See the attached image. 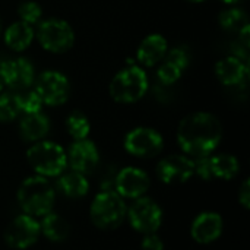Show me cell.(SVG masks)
I'll return each mask as SVG.
<instances>
[{"label": "cell", "instance_id": "1", "mask_svg": "<svg viewBox=\"0 0 250 250\" xmlns=\"http://www.w3.org/2000/svg\"><path fill=\"white\" fill-rule=\"evenodd\" d=\"M223 126L218 117L211 113L198 111L186 116L177 129V142L190 157L211 155L220 145Z\"/></svg>", "mask_w": 250, "mask_h": 250}, {"label": "cell", "instance_id": "2", "mask_svg": "<svg viewBox=\"0 0 250 250\" xmlns=\"http://www.w3.org/2000/svg\"><path fill=\"white\" fill-rule=\"evenodd\" d=\"M54 199V189L42 176L25 179L18 189V202L22 211L31 217H44L51 212Z\"/></svg>", "mask_w": 250, "mask_h": 250}, {"label": "cell", "instance_id": "3", "mask_svg": "<svg viewBox=\"0 0 250 250\" xmlns=\"http://www.w3.org/2000/svg\"><path fill=\"white\" fill-rule=\"evenodd\" d=\"M26 160L32 170L42 177L60 176L67 166L64 149L59 144L51 141L35 142L26 151Z\"/></svg>", "mask_w": 250, "mask_h": 250}, {"label": "cell", "instance_id": "4", "mask_svg": "<svg viewBox=\"0 0 250 250\" xmlns=\"http://www.w3.org/2000/svg\"><path fill=\"white\" fill-rule=\"evenodd\" d=\"M127 208L125 199L114 190H104L98 193L89 209L91 220L95 227L101 230H114L126 218Z\"/></svg>", "mask_w": 250, "mask_h": 250}, {"label": "cell", "instance_id": "5", "mask_svg": "<svg viewBox=\"0 0 250 250\" xmlns=\"http://www.w3.org/2000/svg\"><path fill=\"white\" fill-rule=\"evenodd\" d=\"M148 91V76L139 66H129L116 73L110 82V95L122 104L139 101Z\"/></svg>", "mask_w": 250, "mask_h": 250}, {"label": "cell", "instance_id": "6", "mask_svg": "<svg viewBox=\"0 0 250 250\" xmlns=\"http://www.w3.org/2000/svg\"><path fill=\"white\" fill-rule=\"evenodd\" d=\"M37 40L41 47L50 53H66L73 47L75 32L72 26L59 18L41 21L37 29Z\"/></svg>", "mask_w": 250, "mask_h": 250}, {"label": "cell", "instance_id": "7", "mask_svg": "<svg viewBox=\"0 0 250 250\" xmlns=\"http://www.w3.org/2000/svg\"><path fill=\"white\" fill-rule=\"evenodd\" d=\"M35 92L40 95L42 104L57 107L69 100L70 83L63 73L57 70H45L35 82Z\"/></svg>", "mask_w": 250, "mask_h": 250}, {"label": "cell", "instance_id": "8", "mask_svg": "<svg viewBox=\"0 0 250 250\" xmlns=\"http://www.w3.org/2000/svg\"><path fill=\"white\" fill-rule=\"evenodd\" d=\"M126 215L130 226L142 234L155 233L163 223V211L160 205L151 198L145 196L138 198L127 209Z\"/></svg>", "mask_w": 250, "mask_h": 250}, {"label": "cell", "instance_id": "9", "mask_svg": "<svg viewBox=\"0 0 250 250\" xmlns=\"http://www.w3.org/2000/svg\"><path fill=\"white\" fill-rule=\"evenodd\" d=\"M164 148V139L155 129L136 127L125 138V149L138 158H152Z\"/></svg>", "mask_w": 250, "mask_h": 250}, {"label": "cell", "instance_id": "10", "mask_svg": "<svg viewBox=\"0 0 250 250\" xmlns=\"http://www.w3.org/2000/svg\"><path fill=\"white\" fill-rule=\"evenodd\" d=\"M0 79L13 91L28 89L35 81V70L26 57L7 59L0 63Z\"/></svg>", "mask_w": 250, "mask_h": 250}, {"label": "cell", "instance_id": "11", "mask_svg": "<svg viewBox=\"0 0 250 250\" xmlns=\"http://www.w3.org/2000/svg\"><path fill=\"white\" fill-rule=\"evenodd\" d=\"M40 224L34 217L22 214L10 221L4 231V242L12 249H26L31 248L40 236Z\"/></svg>", "mask_w": 250, "mask_h": 250}, {"label": "cell", "instance_id": "12", "mask_svg": "<svg viewBox=\"0 0 250 250\" xmlns=\"http://www.w3.org/2000/svg\"><path fill=\"white\" fill-rule=\"evenodd\" d=\"M161 62V66L157 70V78L163 85L170 86L176 83L182 78L183 72L189 67L192 62V53L188 45H177L167 51Z\"/></svg>", "mask_w": 250, "mask_h": 250}, {"label": "cell", "instance_id": "13", "mask_svg": "<svg viewBox=\"0 0 250 250\" xmlns=\"http://www.w3.org/2000/svg\"><path fill=\"white\" fill-rule=\"evenodd\" d=\"M157 176L166 185H180L193 176V160L186 155H168L157 166Z\"/></svg>", "mask_w": 250, "mask_h": 250}, {"label": "cell", "instance_id": "14", "mask_svg": "<svg viewBox=\"0 0 250 250\" xmlns=\"http://www.w3.org/2000/svg\"><path fill=\"white\" fill-rule=\"evenodd\" d=\"M66 157H67V164L72 167V170L78 171L83 176L94 173V170L97 168L98 161H100L98 149H97L95 144L92 141H89L88 138L75 141L70 145Z\"/></svg>", "mask_w": 250, "mask_h": 250}, {"label": "cell", "instance_id": "15", "mask_svg": "<svg viewBox=\"0 0 250 250\" xmlns=\"http://www.w3.org/2000/svg\"><path fill=\"white\" fill-rule=\"evenodd\" d=\"M116 192L122 198L138 199L144 196L151 185L149 176L138 167H126L116 176Z\"/></svg>", "mask_w": 250, "mask_h": 250}, {"label": "cell", "instance_id": "16", "mask_svg": "<svg viewBox=\"0 0 250 250\" xmlns=\"http://www.w3.org/2000/svg\"><path fill=\"white\" fill-rule=\"evenodd\" d=\"M221 233H223V218L220 214L211 211L199 214L193 220L190 229V234L193 240H196L201 245H209L218 240Z\"/></svg>", "mask_w": 250, "mask_h": 250}, {"label": "cell", "instance_id": "17", "mask_svg": "<svg viewBox=\"0 0 250 250\" xmlns=\"http://www.w3.org/2000/svg\"><path fill=\"white\" fill-rule=\"evenodd\" d=\"M215 75L226 86H240L248 81L249 66L239 57L229 56L215 64Z\"/></svg>", "mask_w": 250, "mask_h": 250}, {"label": "cell", "instance_id": "18", "mask_svg": "<svg viewBox=\"0 0 250 250\" xmlns=\"http://www.w3.org/2000/svg\"><path fill=\"white\" fill-rule=\"evenodd\" d=\"M168 51L167 40L161 34H151L142 40L138 47L136 59L145 67H152L160 63Z\"/></svg>", "mask_w": 250, "mask_h": 250}, {"label": "cell", "instance_id": "19", "mask_svg": "<svg viewBox=\"0 0 250 250\" xmlns=\"http://www.w3.org/2000/svg\"><path fill=\"white\" fill-rule=\"evenodd\" d=\"M48 132H50V120L41 111L25 114L19 123V133L22 139L26 142H38L42 138H45Z\"/></svg>", "mask_w": 250, "mask_h": 250}, {"label": "cell", "instance_id": "20", "mask_svg": "<svg viewBox=\"0 0 250 250\" xmlns=\"http://www.w3.org/2000/svg\"><path fill=\"white\" fill-rule=\"evenodd\" d=\"M34 37H35V32L32 26L22 21L10 23L4 31V42L9 48L15 51L26 50L31 45Z\"/></svg>", "mask_w": 250, "mask_h": 250}, {"label": "cell", "instance_id": "21", "mask_svg": "<svg viewBox=\"0 0 250 250\" xmlns=\"http://www.w3.org/2000/svg\"><path fill=\"white\" fill-rule=\"evenodd\" d=\"M57 188L66 198L78 199V198H82L88 193L89 183L83 174H81L78 171H70V173L62 174L59 177Z\"/></svg>", "mask_w": 250, "mask_h": 250}, {"label": "cell", "instance_id": "22", "mask_svg": "<svg viewBox=\"0 0 250 250\" xmlns=\"http://www.w3.org/2000/svg\"><path fill=\"white\" fill-rule=\"evenodd\" d=\"M40 230L50 242H54V243L64 242L70 234L69 223L63 217L54 212H48L47 215H44Z\"/></svg>", "mask_w": 250, "mask_h": 250}, {"label": "cell", "instance_id": "23", "mask_svg": "<svg viewBox=\"0 0 250 250\" xmlns=\"http://www.w3.org/2000/svg\"><path fill=\"white\" fill-rule=\"evenodd\" d=\"M209 166L212 179H223V180H231L234 179L240 171L239 160L234 155L230 154H218V155H209Z\"/></svg>", "mask_w": 250, "mask_h": 250}, {"label": "cell", "instance_id": "24", "mask_svg": "<svg viewBox=\"0 0 250 250\" xmlns=\"http://www.w3.org/2000/svg\"><path fill=\"white\" fill-rule=\"evenodd\" d=\"M220 26L227 32H240L245 26L249 25V16L246 10L240 7H231L221 10L218 15Z\"/></svg>", "mask_w": 250, "mask_h": 250}, {"label": "cell", "instance_id": "25", "mask_svg": "<svg viewBox=\"0 0 250 250\" xmlns=\"http://www.w3.org/2000/svg\"><path fill=\"white\" fill-rule=\"evenodd\" d=\"M66 130L75 139H86L91 130V123L82 111H72L66 119Z\"/></svg>", "mask_w": 250, "mask_h": 250}, {"label": "cell", "instance_id": "26", "mask_svg": "<svg viewBox=\"0 0 250 250\" xmlns=\"http://www.w3.org/2000/svg\"><path fill=\"white\" fill-rule=\"evenodd\" d=\"M21 113L16 92H4L0 94V122L9 123L13 122Z\"/></svg>", "mask_w": 250, "mask_h": 250}, {"label": "cell", "instance_id": "27", "mask_svg": "<svg viewBox=\"0 0 250 250\" xmlns=\"http://www.w3.org/2000/svg\"><path fill=\"white\" fill-rule=\"evenodd\" d=\"M16 98H18V104L21 108V113H37L41 111V105L42 101L40 98V95L35 92V89H23V91H16Z\"/></svg>", "mask_w": 250, "mask_h": 250}, {"label": "cell", "instance_id": "28", "mask_svg": "<svg viewBox=\"0 0 250 250\" xmlns=\"http://www.w3.org/2000/svg\"><path fill=\"white\" fill-rule=\"evenodd\" d=\"M18 15L22 19V22L32 25V23H37L41 19L42 7L38 3L32 1V0H25L18 6Z\"/></svg>", "mask_w": 250, "mask_h": 250}, {"label": "cell", "instance_id": "29", "mask_svg": "<svg viewBox=\"0 0 250 250\" xmlns=\"http://www.w3.org/2000/svg\"><path fill=\"white\" fill-rule=\"evenodd\" d=\"M193 173H196L204 180H211L212 179L211 166H209V155L199 157V158L193 160Z\"/></svg>", "mask_w": 250, "mask_h": 250}, {"label": "cell", "instance_id": "30", "mask_svg": "<svg viewBox=\"0 0 250 250\" xmlns=\"http://www.w3.org/2000/svg\"><path fill=\"white\" fill-rule=\"evenodd\" d=\"M141 248L142 250H164V243L155 233H151V234H145Z\"/></svg>", "mask_w": 250, "mask_h": 250}, {"label": "cell", "instance_id": "31", "mask_svg": "<svg viewBox=\"0 0 250 250\" xmlns=\"http://www.w3.org/2000/svg\"><path fill=\"white\" fill-rule=\"evenodd\" d=\"M239 202L243 205V208L249 209L250 207V182L245 180L243 185L239 189Z\"/></svg>", "mask_w": 250, "mask_h": 250}, {"label": "cell", "instance_id": "32", "mask_svg": "<svg viewBox=\"0 0 250 250\" xmlns=\"http://www.w3.org/2000/svg\"><path fill=\"white\" fill-rule=\"evenodd\" d=\"M223 1L227 4H240V3H245L246 0H223Z\"/></svg>", "mask_w": 250, "mask_h": 250}, {"label": "cell", "instance_id": "33", "mask_svg": "<svg viewBox=\"0 0 250 250\" xmlns=\"http://www.w3.org/2000/svg\"><path fill=\"white\" fill-rule=\"evenodd\" d=\"M188 1H192V3H201V1H205V0H188Z\"/></svg>", "mask_w": 250, "mask_h": 250}, {"label": "cell", "instance_id": "34", "mask_svg": "<svg viewBox=\"0 0 250 250\" xmlns=\"http://www.w3.org/2000/svg\"><path fill=\"white\" fill-rule=\"evenodd\" d=\"M1 89H3V82H1V79H0V92H1Z\"/></svg>", "mask_w": 250, "mask_h": 250}, {"label": "cell", "instance_id": "35", "mask_svg": "<svg viewBox=\"0 0 250 250\" xmlns=\"http://www.w3.org/2000/svg\"><path fill=\"white\" fill-rule=\"evenodd\" d=\"M0 35H1V21H0Z\"/></svg>", "mask_w": 250, "mask_h": 250}]
</instances>
